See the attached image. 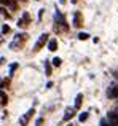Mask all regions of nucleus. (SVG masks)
<instances>
[{
	"label": "nucleus",
	"mask_w": 118,
	"mask_h": 126,
	"mask_svg": "<svg viewBox=\"0 0 118 126\" xmlns=\"http://www.w3.org/2000/svg\"><path fill=\"white\" fill-rule=\"evenodd\" d=\"M46 42H48V34H43V35H42V37L37 40V43H35V48H34V49H35V51H38V49H40Z\"/></svg>",
	"instance_id": "f257e3e1"
},
{
	"label": "nucleus",
	"mask_w": 118,
	"mask_h": 126,
	"mask_svg": "<svg viewBox=\"0 0 118 126\" xmlns=\"http://www.w3.org/2000/svg\"><path fill=\"white\" fill-rule=\"evenodd\" d=\"M107 118H109V121L112 123V126H118V113L117 112H110Z\"/></svg>",
	"instance_id": "f03ea898"
},
{
	"label": "nucleus",
	"mask_w": 118,
	"mask_h": 126,
	"mask_svg": "<svg viewBox=\"0 0 118 126\" xmlns=\"http://www.w3.org/2000/svg\"><path fill=\"white\" fill-rule=\"evenodd\" d=\"M32 115H34V109H30V110L27 112V115H26V117H22L21 120H19V123H21V126H26V123L29 121V118H30Z\"/></svg>",
	"instance_id": "7ed1b4c3"
},
{
	"label": "nucleus",
	"mask_w": 118,
	"mask_h": 126,
	"mask_svg": "<svg viewBox=\"0 0 118 126\" xmlns=\"http://www.w3.org/2000/svg\"><path fill=\"white\" fill-rule=\"evenodd\" d=\"M48 49H50V51H56L58 49V42L54 40V38H51V40L48 42Z\"/></svg>",
	"instance_id": "20e7f679"
},
{
	"label": "nucleus",
	"mask_w": 118,
	"mask_h": 126,
	"mask_svg": "<svg viewBox=\"0 0 118 126\" xmlns=\"http://www.w3.org/2000/svg\"><path fill=\"white\" fill-rule=\"evenodd\" d=\"M81 102H83V94H77V97H75V109H80Z\"/></svg>",
	"instance_id": "39448f33"
},
{
	"label": "nucleus",
	"mask_w": 118,
	"mask_h": 126,
	"mask_svg": "<svg viewBox=\"0 0 118 126\" xmlns=\"http://www.w3.org/2000/svg\"><path fill=\"white\" fill-rule=\"evenodd\" d=\"M74 115H75V110H74V109H69V110H67V113L64 115V120H65V121H67V120H70V118L74 117Z\"/></svg>",
	"instance_id": "423d86ee"
},
{
	"label": "nucleus",
	"mask_w": 118,
	"mask_h": 126,
	"mask_svg": "<svg viewBox=\"0 0 118 126\" xmlns=\"http://www.w3.org/2000/svg\"><path fill=\"white\" fill-rule=\"evenodd\" d=\"M88 115H89L88 112H83V113H80V117H78V120H80L81 123H83V121H86V120H88Z\"/></svg>",
	"instance_id": "0eeeda50"
},
{
	"label": "nucleus",
	"mask_w": 118,
	"mask_h": 126,
	"mask_svg": "<svg viewBox=\"0 0 118 126\" xmlns=\"http://www.w3.org/2000/svg\"><path fill=\"white\" fill-rule=\"evenodd\" d=\"M78 38H80V40H88V38H89V34H86V32H80V34H78Z\"/></svg>",
	"instance_id": "6e6552de"
},
{
	"label": "nucleus",
	"mask_w": 118,
	"mask_h": 126,
	"mask_svg": "<svg viewBox=\"0 0 118 126\" xmlns=\"http://www.w3.org/2000/svg\"><path fill=\"white\" fill-rule=\"evenodd\" d=\"M0 101H2L3 105L6 104V94H5V93H2V91H0Z\"/></svg>",
	"instance_id": "1a4fd4ad"
},
{
	"label": "nucleus",
	"mask_w": 118,
	"mask_h": 126,
	"mask_svg": "<svg viewBox=\"0 0 118 126\" xmlns=\"http://www.w3.org/2000/svg\"><path fill=\"white\" fill-rule=\"evenodd\" d=\"M45 70H46V75H51V65H50V62L45 64Z\"/></svg>",
	"instance_id": "9d476101"
},
{
	"label": "nucleus",
	"mask_w": 118,
	"mask_h": 126,
	"mask_svg": "<svg viewBox=\"0 0 118 126\" xmlns=\"http://www.w3.org/2000/svg\"><path fill=\"white\" fill-rule=\"evenodd\" d=\"M61 62H62V61H61L59 58H54V59H53V64L56 65V67H59V65H61Z\"/></svg>",
	"instance_id": "9b49d317"
},
{
	"label": "nucleus",
	"mask_w": 118,
	"mask_h": 126,
	"mask_svg": "<svg viewBox=\"0 0 118 126\" xmlns=\"http://www.w3.org/2000/svg\"><path fill=\"white\" fill-rule=\"evenodd\" d=\"M0 13H2V15L5 16V18H8V13L5 11V8H3V6H0Z\"/></svg>",
	"instance_id": "f8f14e48"
},
{
	"label": "nucleus",
	"mask_w": 118,
	"mask_h": 126,
	"mask_svg": "<svg viewBox=\"0 0 118 126\" xmlns=\"http://www.w3.org/2000/svg\"><path fill=\"white\" fill-rule=\"evenodd\" d=\"M16 69H18V64H13L11 67H10V72H11V74H13V72H15Z\"/></svg>",
	"instance_id": "ddd939ff"
},
{
	"label": "nucleus",
	"mask_w": 118,
	"mask_h": 126,
	"mask_svg": "<svg viewBox=\"0 0 118 126\" xmlns=\"http://www.w3.org/2000/svg\"><path fill=\"white\" fill-rule=\"evenodd\" d=\"M2 32H3V34H6V32H10V27H8V26H3V27H2Z\"/></svg>",
	"instance_id": "4468645a"
},
{
	"label": "nucleus",
	"mask_w": 118,
	"mask_h": 126,
	"mask_svg": "<svg viewBox=\"0 0 118 126\" xmlns=\"http://www.w3.org/2000/svg\"><path fill=\"white\" fill-rule=\"evenodd\" d=\"M59 2H61V3H65V0H59Z\"/></svg>",
	"instance_id": "2eb2a0df"
},
{
	"label": "nucleus",
	"mask_w": 118,
	"mask_h": 126,
	"mask_svg": "<svg viewBox=\"0 0 118 126\" xmlns=\"http://www.w3.org/2000/svg\"><path fill=\"white\" fill-rule=\"evenodd\" d=\"M2 83H3V80H2V78H0V85H2Z\"/></svg>",
	"instance_id": "dca6fc26"
},
{
	"label": "nucleus",
	"mask_w": 118,
	"mask_h": 126,
	"mask_svg": "<svg viewBox=\"0 0 118 126\" xmlns=\"http://www.w3.org/2000/svg\"><path fill=\"white\" fill-rule=\"evenodd\" d=\"M72 3H77V0H72Z\"/></svg>",
	"instance_id": "f3484780"
}]
</instances>
